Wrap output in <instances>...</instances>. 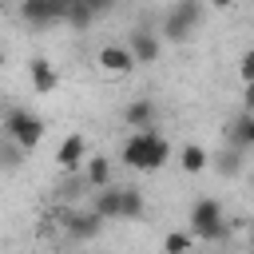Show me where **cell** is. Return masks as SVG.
<instances>
[{
  "mask_svg": "<svg viewBox=\"0 0 254 254\" xmlns=\"http://www.w3.org/2000/svg\"><path fill=\"white\" fill-rule=\"evenodd\" d=\"M171 143H167V135L163 131H131L127 139H123V147H119V159L131 167V171H159V167H167L171 163Z\"/></svg>",
  "mask_w": 254,
  "mask_h": 254,
  "instance_id": "6da1fadb",
  "label": "cell"
},
{
  "mask_svg": "<svg viewBox=\"0 0 254 254\" xmlns=\"http://www.w3.org/2000/svg\"><path fill=\"white\" fill-rule=\"evenodd\" d=\"M206 8L198 0H183V4H171L163 12V24H159V40L163 44H187L194 36V28L202 24Z\"/></svg>",
  "mask_w": 254,
  "mask_h": 254,
  "instance_id": "7a4b0ae2",
  "label": "cell"
},
{
  "mask_svg": "<svg viewBox=\"0 0 254 254\" xmlns=\"http://www.w3.org/2000/svg\"><path fill=\"white\" fill-rule=\"evenodd\" d=\"M44 131H48V127H44V119H40V115H32L28 107H8V115H4V123H0V135H4L8 143H16L24 155L40 147Z\"/></svg>",
  "mask_w": 254,
  "mask_h": 254,
  "instance_id": "3957f363",
  "label": "cell"
},
{
  "mask_svg": "<svg viewBox=\"0 0 254 254\" xmlns=\"http://www.w3.org/2000/svg\"><path fill=\"white\" fill-rule=\"evenodd\" d=\"M187 222H190L187 234L198 238V242H218V238H226V214H222V202H218V198H198V202H190Z\"/></svg>",
  "mask_w": 254,
  "mask_h": 254,
  "instance_id": "277c9868",
  "label": "cell"
},
{
  "mask_svg": "<svg viewBox=\"0 0 254 254\" xmlns=\"http://www.w3.org/2000/svg\"><path fill=\"white\" fill-rule=\"evenodd\" d=\"M127 52H131V60L135 64H155L159 56H163V40H159V32H151V28H131L127 32V44H123Z\"/></svg>",
  "mask_w": 254,
  "mask_h": 254,
  "instance_id": "5b68a950",
  "label": "cell"
},
{
  "mask_svg": "<svg viewBox=\"0 0 254 254\" xmlns=\"http://www.w3.org/2000/svg\"><path fill=\"white\" fill-rule=\"evenodd\" d=\"M95 67H99L103 75L119 79V75H131V71H135V60H131V52H127L123 44H103V48L95 52Z\"/></svg>",
  "mask_w": 254,
  "mask_h": 254,
  "instance_id": "8992f818",
  "label": "cell"
},
{
  "mask_svg": "<svg viewBox=\"0 0 254 254\" xmlns=\"http://www.w3.org/2000/svg\"><path fill=\"white\" fill-rule=\"evenodd\" d=\"M20 20L32 24V28L60 24V20H64V4H60V0H24V4H20Z\"/></svg>",
  "mask_w": 254,
  "mask_h": 254,
  "instance_id": "52a82bcc",
  "label": "cell"
},
{
  "mask_svg": "<svg viewBox=\"0 0 254 254\" xmlns=\"http://www.w3.org/2000/svg\"><path fill=\"white\" fill-rule=\"evenodd\" d=\"M67 234L75 238V242H95L99 234H103V218L95 214V210H79V214H67Z\"/></svg>",
  "mask_w": 254,
  "mask_h": 254,
  "instance_id": "ba28073f",
  "label": "cell"
},
{
  "mask_svg": "<svg viewBox=\"0 0 254 254\" xmlns=\"http://www.w3.org/2000/svg\"><path fill=\"white\" fill-rule=\"evenodd\" d=\"M28 79H32V91H36V95H52V91L60 87V71H56L52 60H44V56H36V60L28 64Z\"/></svg>",
  "mask_w": 254,
  "mask_h": 254,
  "instance_id": "9c48e42d",
  "label": "cell"
},
{
  "mask_svg": "<svg viewBox=\"0 0 254 254\" xmlns=\"http://www.w3.org/2000/svg\"><path fill=\"white\" fill-rule=\"evenodd\" d=\"M56 163H60V171H79L87 163V139L83 135H67L60 143V151H56Z\"/></svg>",
  "mask_w": 254,
  "mask_h": 254,
  "instance_id": "30bf717a",
  "label": "cell"
},
{
  "mask_svg": "<svg viewBox=\"0 0 254 254\" xmlns=\"http://www.w3.org/2000/svg\"><path fill=\"white\" fill-rule=\"evenodd\" d=\"M155 115H159V111H155V103H151L147 95H139V99H131V103L123 107V123L135 127V131H151V127H155Z\"/></svg>",
  "mask_w": 254,
  "mask_h": 254,
  "instance_id": "8fae6325",
  "label": "cell"
},
{
  "mask_svg": "<svg viewBox=\"0 0 254 254\" xmlns=\"http://www.w3.org/2000/svg\"><path fill=\"white\" fill-rule=\"evenodd\" d=\"M83 183H87L91 190H107V187H111V159H107V155H87V163H83Z\"/></svg>",
  "mask_w": 254,
  "mask_h": 254,
  "instance_id": "7c38bea8",
  "label": "cell"
},
{
  "mask_svg": "<svg viewBox=\"0 0 254 254\" xmlns=\"http://www.w3.org/2000/svg\"><path fill=\"white\" fill-rule=\"evenodd\" d=\"M143 210H147L143 190H139V187H119V218H123V222H139Z\"/></svg>",
  "mask_w": 254,
  "mask_h": 254,
  "instance_id": "4fadbf2b",
  "label": "cell"
},
{
  "mask_svg": "<svg viewBox=\"0 0 254 254\" xmlns=\"http://www.w3.org/2000/svg\"><path fill=\"white\" fill-rule=\"evenodd\" d=\"M95 16H99V8H95V4H83V0H67V4H64V24H71L75 32L91 28V24H95Z\"/></svg>",
  "mask_w": 254,
  "mask_h": 254,
  "instance_id": "5bb4252c",
  "label": "cell"
},
{
  "mask_svg": "<svg viewBox=\"0 0 254 254\" xmlns=\"http://www.w3.org/2000/svg\"><path fill=\"white\" fill-rule=\"evenodd\" d=\"M179 167H183L187 175H198V171L210 167V151H206L202 143H187V147L179 151Z\"/></svg>",
  "mask_w": 254,
  "mask_h": 254,
  "instance_id": "9a60e30c",
  "label": "cell"
},
{
  "mask_svg": "<svg viewBox=\"0 0 254 254\" xmlns=\"http://www.w3.org/2000/svg\"><path fill=\"white\" fill-rule=\"evenodd\" d=\"M91 210H95L103 222H115V218H119V187L95 190V202H91Z\"/></svg>",
  "mask_w": 254,
  "mask_h": 254,
  "instance_id": "2e32d148",
  "label": "cell"
},
{
  "mask_svg": "<svg viewBox=\"0 0 254 254\" xmlns=\"http://www.w3.org/2000/svg\"><path fill=\"white\" fill-rule=\"evenodd\" d=\"M230 147L234 151H246V147H254V115H238L234 123H230Z\"/></svg>",
  "mask_w": 254,
  "mask_h": 254,
  "instance_id": "e0dca14e",
  "label": "cell"
},
{
  "mask_svg": "<svg viewBox=\"0 0 254 254\" xmlns=\"http://www.w3.org/2000/svg\"><path fill=\"white\" fill-rule=\"evenodd\" d=\"M190 246H194V238L187 230H171L163 238V254H190Z\"/></svg>",
  "mask_w": 254,
  "mask_h": 254,
  "instance_id": "ac0fdd59",
  "label": "cell"
},
{
  "mask_svg": "<svg viewBox=\"0 0 254 254\" xmlns=\"http://www.w3.org/2000/svg\"><path fill=\"white\" fill-rule=\"evenodd\" d=\"M20 163H24V151H20L16 143L4 139V143H0V171H16Z\"/></svg>",
  "mask_w": 254,
  "mask_h": 254,
  "instance_id": "d6986e66",
  "label": "cell"
},
{
  "mask_svg": "<svg viewBox=\"0 0 254 254\" xmlns=\"http://www.w3.org/2000/svg\"><path fill=\"white\" fill-rule=\"evenodd\" d=\"M238 155H242V151H234V147H230V151H222V155L214 159V167L230 179V175H238V171H242V159H238Z\"/></svg>",
  "mask_w": 254,
  "mask_h": 254,
  "instance_id": "ffe728a7",
  "label": "cell"
},
{
  "mask_svg": "<svg viewBox=\"0 0 254 254\" xmlns=\"http://www.w3.org/2000/svg\"><path fill=\"white\" fill-rule=\"evenodd\" d=\"M238 75H242V83H254V48L242 52V60H238Z\"/></svg>",
  "mask_w": 254,
  "mask_h": 254,
  "instance_id": "44dd1931",
  "label": "cell"
},
{
  "mask_svg": "<svg viewBox=\"0 0 254 254\" xmlns=\"http://www.w3.org/2000/svg\"><path fill=\"white\" fill-rule=\"evenodd\" d=\"M242 107H246V115H254V83H246V91H242Z\"/></svg>",
  "mask_w": 254,
  "mask_h": 254,
  "instance_id": "7402d4cb",
  "label": "cell"
},
{
  "mask_svg": "<svg viewBox=\"0 0 254 254\" xmlns=\"http://www.w3.org/2000/svg\"><path fill=\"white\" fill-rule=\"evenodd\" d=\"M4 64H8V52H4V44H0V67H4Z\"/></svg>",
  "mask_w": 254,
  "mask_h": 254,
  "instance_id": "603a6c76",
  "label": "cell"
},
{
  "mask_svg": "<svg viewBox=\"0 0 254 254\" xmlns=\"http://www.w3.org/2000/svg\"><path fill=\"white\" fill-rule=\"evenodd\" d=\"M4 115H8V107H4V103H0V123H4Z\"/></svg>",
  "mask_w": 254,
  "mask_h": 254,
  "instance_id": "cb8c5ba5",
  "label": "cell"
},
{
  "mask_svg": "<svg viewBox=\"0 0 254 254\" xmlns=\"http://www.w3.org/2000/svg\"><path fill=\"white\" fill-rule=\"evenodd\" d=\"M250 246H254V222H250Z\"/></svg>",
  "mask_w": 254,
  "mask_h": 254,
  "instance_id": "d4e9b609",
  "label": "cell"
},
{
  "mask_svg": "<svg viewBox=\"0 0 254 254\" xmlns=\"http://www.w3.org/2000/svg\"><path fill=\"white\" fill-rule=\"evenodd\" d=\"M250 183H254V171H250Z\"/></svg>",
  "mask_w": 254,
  "mask_h": 254,
  "instance_id": "484cf974",
  "label": "cell"
}]
</instances>
